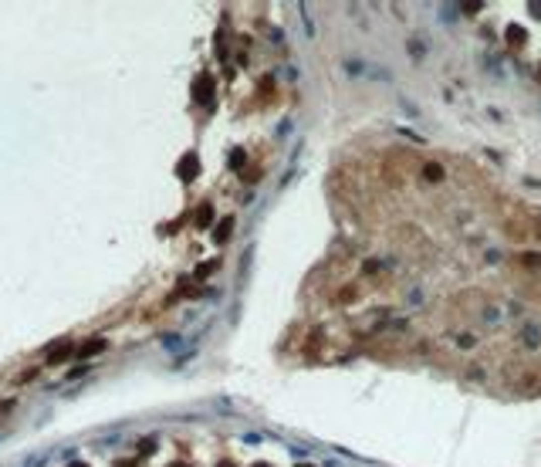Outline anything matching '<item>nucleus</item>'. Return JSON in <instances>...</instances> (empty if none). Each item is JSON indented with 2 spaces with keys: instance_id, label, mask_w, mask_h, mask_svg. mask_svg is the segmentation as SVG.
Segmentation results:
<instances>
[{
  "instance_id": "nucleus-1",
  "label": "nucleus",
  "mask_w": 541,
  "mask_h": 467,
  "mask_svg": "<svg viewBox=\"0 0 541 467\" xmlns=\"http://www.w3.org/2000/svg\"><path fill=\"white\" fill-rule=\"evenodd\" d=\"M44 460H47V454H37V457H31V460H27V464H24V467H41V464H44Z\"/></svg>"
},
{
  "instance_id": "nucleus-2",
  "label": "nucleus",
  "mask_w": 541,
  "mask_h": 467,
  "mask_svg": "<svg viewBox=\"0 0 541 467\" xmlns=\"http://www.w3.org/2000/svg\"><path fill=\"white\" fill-rule=\"evenodd\" d=\"M81 467H85V464H81Z\"/></svg>"
}]
</instances>
